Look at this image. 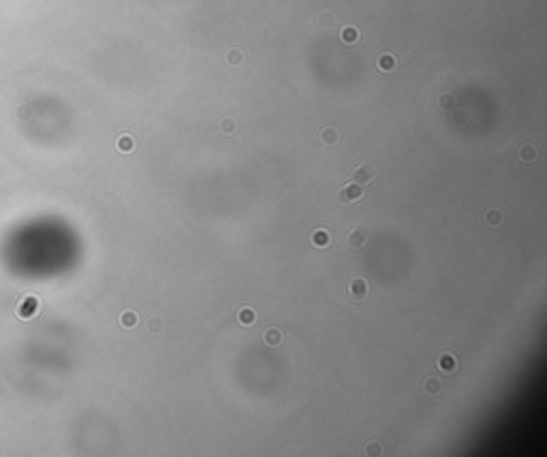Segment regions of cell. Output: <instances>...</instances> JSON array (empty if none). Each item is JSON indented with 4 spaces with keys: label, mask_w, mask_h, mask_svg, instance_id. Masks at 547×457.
Wrapping results in <instances>:
<instances>
[{
    "label": "cell",
    "mask_w": 547,
    "mask_h": 457,
    "mask_svg": "<svg viewBox=\"0 0 547 457\" xmlns=\"http://www.w3.org/2000/svg\"><path fill=\"white\" fill-rule=\"evenodd\" d=\"M224 60H227L229 67H239V64H244V51L238 50V47H233V50L227 51V56H224Z\"/></svg>",
    "instance_id": "obj_14"
},
{
    "label": "cell",
    "mask_w": 547,
    "mask_h": 457,
    "mask_svg": "<svg viewBox=\"0 0 547 457\" xmlns=\"http://www.w3.org/2000/svg\"><path fill=\"white\" fill-rule=\"evenodd\" d=\"M338 139H340V135H338V131L334 126H325L323 131H321V143H323V146H336Z\"/></svg>",
    "instance_id": "obj_11"
},
{
    "label": "cell",
    "mask_w": 547,
    "mask_h": 457,
    "mask_svg": "<svg viewBox=\"0 0 547 457\" xmlns=\"http://www.w3.org/2000/svg\"><path fill=\"white\" fill-rule=\"evenodd\" d=\"M380 453H383V447H380L378 442H370L366 447V455H370V457H372V455H380Z\"/></svg>",
    "instance_id": "obj_22"
},
{
    "label": "cell",
    "mask_w": 547,
    "mask_h": 457,
    "mask_svg": "<svg viewBox=\"0 0 547 457\" xmlns=\"http://www.w3.org/2000/svg\"><path fill=\"white\" fill-rule=\"evenodd\" d=\"M502 209H498V207H490L485 212V222H487V227H500L502 224Z\"/></svg>",
    "instance_id": "obj_12"
},
{
    "label": "cell",
    "mask_w": 547,
    "mask_h": 457,
    "mask_svg": "<svg viewBox=\"0 0 547 457\" xmlns=\"http://www.w3.org/2000/svg\"><path fill=\"white\" fill-rule=\"evenodd\" d=\"M438 370L444 374H451L458 370V361H455V357L451 353H443L441 357H438Z\"/></svg>",
    "instance_id": "obj_6"
},
{
    "label": "cell",
    "mask_w": 547,
    "mask_h": 457,
    "mask_svg": "<svg viewBox=\"0 0 547 457\" xmlns=\"http://www.w3.org/2000/svg\"><path fill=\"white\" fill-rule=\"evenodd\" d=\"M148 331L150 333H160V331H163V321H160V319H150L148 321Z\"/></svg>",
    "instance_id": "obj_21"
},
{
    "label": "cell",
    "mask_w": 547,
    "mask_h": 457,
    "mask_svg": "<svg viewBox=\"0 0 547 457\" xmlns=\"http://www.w3.org/2000/svg\"><path fill=\"white\" fill-rule=\"evenodd\" d=\"M256 319H259V314L253 310V308H242L238 314V322L239 325H253V322H256Z\"/></svg>",
    "instance_id": "obj_15"
},
{
    "label": "cell",
    "mask_w": 547,
    "mask_h": 457,
    "mask_svg": "<svg viewBox=\"0 0 547 457\" xmlns=\"http://www.w3.org/2000/svg\"><path fill=\"white\" fill-rule=\"evenodd\" d=\"M139 322V316H137V312H133V310H126V312H122L120 314V325L124 327V329H133V327H135Z\"/></svg>",
    "instance_id": "obj_16"
},
{
    "label": "cell",
    "mask_w": 547,
    "mask_h": 457,
    "mask_svg": "<svg viewBox=\"0 0 547 457\" xmlns=\"http://www.w3.org/2000/svg\"><path fill=\"white\" fill-rule=\"evenodd\" d=\"M361 197H363L361 186L355 184V182H348V184H344V186L340 188V190H338V201L344 203V205H348V203H355V201H359Z\"/></svg>",
    "instance_id": "obj_2"
},
{
    "label": "cell",
    "mask_w": 547,
    "mask_h": 457,
    "mask_svg": "<svg viewBox=\"0 0 547 457\" xmlns=\"http://www.w3.org/2000/svg\"><path fill=\"white\" fill-rule=\"evenodd\" d=\"M517 156H519V160H522V163H534V160H537V148L532 146V143H524L522 148H519V152H517Z\"/></svg>",
    "instance_id": "obj_8"
},
{
    "label": "cell",
    "mask_w": 547,
    "mask_h": 457,
    "mask_svg": "<svg viewBox=\"0 0 547 457\" xmlns=\"http://www.w3.org/2000/svg\"><path fill=\"white\" fill-rule=\"evenodd\" d=\"M453 96L451 94H441L438 96V107H441V109H451L453 107Z\"/></svg>",
    "instance_id": "obj_20"
},
{
    "label": "cell",
    "mask_w": 547,
    "mask_h": 457,
    "mask_svg": "<svg viewBox=\"0 0 547 457\" xmlns=\"http://www.w3.org/2000/svg\"><path fill=\"white\" fill-rule=\"evenodd\" d=\"M218 131L222 133V135H233L235 131H238V124H235V120L233 118H222L221 122H218Z\"/></svg>",
    "instance_id": "obj_17"
},
{
    "label": "cell",
    "mask_w": 547,
    "mask_h": 457,
    "mask_svg": "<svg viewBox=\"0 0 547 457\" xmlns=\"http://www.w3.org/2000/svg\"><path fill=\"white\" fill-rule=\"evenodd\" d=\"M310 241H312V246H316V248H327L329 246V233H327L325 229H314L312 235H310Z\"/></svg>",
    "instance_id": "obj_7"
},
{
    "label": "cell",
    "mask_w": 547,
    "mask_h": 457,
    "mask_svg": "<svg viewBox=\"0 0 547 457\" xmlns=\"http://www.w3.org/2000/svg\"><path fill=\"white\" fill-rule=\"evenodd\" d=\"M395 64H398V60H395L393 53H383V56L378 58L376 67H378V71L389 73V71H393V68H395Z\"/></svg>",
    "instance_id": "obj_10"
},
{
    "label": "cell",
    "mask_w": 547,
    "mask_h": 457,
    "mask_svg": "<svg viewBox=\"0 0 547 457\" xmlns=\"http://www.w3.org/2000/svg\"><path fill=\"white\" fill-rule=\"evenodd\" d=\"M423 391H426L430 397H436V395H441V391H443V383L438 378H427L426 383H423Z\"/></svg>",
    "instance_id": "obj_13"
},
{
    "label": "cell",
    "mask_w": 547,
    "mask_h": 457,
    "mask_svg": "<svg viewBox=\"0 0 547 457\" xmlns=\"http://www.w3.org/2000/svg\"><path fill=\"white\" fill-rule=\"evenodd\" d=\"M282 329H278V327H270V329H265V333H263V342H265V346H270V348H278L282 344Z\"/></svg>",
    "instance_id": "obj_5"
},
{
    "label": "cell",
    "mask_w": 547,
    "mask_h": 457,
    "mask_svg": "<svg viewBox=\"0 0 547 457\" xmlns=\"http://www.w3.org/2000/svg\"><path fill=\"white\" fill-rule=\"evenodd\" d=\"M374 177H376V169L372 165H359L355 171H353V182L359 186L363 184H372Z\"/></svg>",
    "instance_id": "obj_3"
},
{
    "label": "cell",
    "mask_w": 547,
    "mask_h": 457,
    "mask_svg": "<svg viewBox=\"0 0 547 457\" xmlns=\"http://www.w3.org/2000/svg\"><path fill=\"white\" fill-rule=\"evenodd\" d=\"M348 295H351V299H355V302H363V299L368 297V280L366 278H353V280L348 282Z\"/></svg>",
    "instance_id": "obj_4"
},
{
    "label": "cell",
    "mask_w": 547,
    "mask_h": 457,
    "mask_svg": "<svg viewBox=\"0 0 547 457\" xmlns=\"http://www.w3.org/2000/svg\"><path fill=\"white\" fill-rule=\"evenodd\" d=\"M118 150H120V152H131L133 148H135V143H133V137L131 135H122L120 139H118Z\"/></svg>",
    "instance_id": "obj_18"
},
{
    "label": "cell",
    "mask_w": 547,
    "mask_h": 457,
    "mask_svg": "<svg viewBox=\"0 0 547 457\" xmlns=\"http://www.w3.org/2000/svg\"><path fill=\"white\" fill-rule=\"evenodd\" d=\"M368 239H370V231H368V227H363V224L351 227V229H348V233H346V246H348V250H351V252H357V250L366 248Z\"/></svg>",
    "instance_id": "obj_1"
},
{
    "label": "cell",
    "mask_w": 547,
    "mask_h": 457,
    "mask_svg": "<svg viewBox=\"0 0 547 457\" xmlns=\"http://www.w3.org/2000/svg\"><path fill=\"white\" fill-rule=\"evenodd\" d=\"M359 36H361V32H359L355 26H346V28H342V32H340V39H342V43H346V45H355V43L359 41Z\"/></svg>",
    "instance_id": "obj_9"
},
{
    "label": "cell",
    "mask_w": 547,
    "mask_h": 457,
    "mask_svg": "<svg viewBox=\"0 0 547 457\" xmlns=\"http://www.w3.org/2000/svg\"><path fill=\"white\" fill-rule=\"evenodd\" d=\"M334 21H336V17H334V13H329V11L321 13V17H319V24L323 26V28H331V26H334Z\"/></svg>",
    "instance_id": "obj_19"
}]
</instances>
